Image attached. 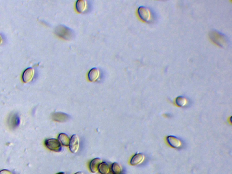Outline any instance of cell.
Listing matches in <instances>:
<instances>
[{
  "label": "cell",
  "mask_w": 232,
  "mask_h": 174,
  "mask_svg": "<svg viewBox=\"0 0 232 174\" xmlns=\"http://www.w3.org/2000/svg\"><path fill=\"white\" fill-rule=\"evenodd\" d=\"M212 41L222 47H224L228 44V39L223 34L216 30H212L209 34Z\"/></svg>",
  "instance_id": "6da1fadb"
},
{
  "label": "cell",
  "mask_w": 232,
  "mask_h": 174,
  "mask_svg": "<svg viewBox=\"0 0 232 174\" xmlns=\"http://www.w3.org/2000/svg\"><path fill=\"white\" fill-rule=\"evenodd\" d=\"M138 13L140 18L145 22L150 23L153 22L154 20V15L149 8L144 6L139 7L138 9Z\"/></svg>",
  "instance_id": "7a4b0ae2"
},
{
  "label": "cell",
  "mask_w": 232,
  "mask_h": 174,
  "mask_svg": "<svg viewBox=\"0 0 232 174\" xmlns=\"http://www.w3.org/2000/svg\"><path fill=\"white\" fill-rule=\"evenodd\" d=\"M55 32L59 37L67 40H71L74 36L72 30L65 25H59L56 29Z\"/></svg>",
  "instance_id": "3957f363"
},
{
  "label": "cell",
  "mask_w": 232,
  "mask_h": 174,
  "mask_svg": "<svg viewBox=\"0 0 232 174\" xmlns=\"http://www.w3.org/2000/svg\"><path fill=\"white\" fill-rule=\"evenodd\" d=\"M45 144L48 149L52 151L59 152L61 150V144L58 139L55 138L47 139L45 142Z\"/></svg>",
  "instance_id": "277c9868"
},
{
  "label": "cell",
  "mask_w": 232,
  "mask_h": 174,
  "mask_svg": "<svg viewBox=\"0 0 232 174\" xmlns=\"http://www.w3.org/2000/svg\"><path fill=\"white\" fill-rule=\"evenodd\" d=\"M79 143L80 141L79 137L76 134H74L71 137L69 145L70 150L72 153L75 154L78 152L79 149Z\"/></svg>",
  "instance_id": "5b68a950"
},
{
  "label": "cell",
  "mask_w": 232,
  "mask_h": 174,
  "mask_svg": "<svg viewBox=\"0 0 232 174\" xmlns=\"http://www.w3.org/2000/svg\"><path fill=\"white\" fill-rule=\"evenodd\" d=\"M168 143L171 146L176 149H179L183 145L182 141L178 137L174 136H169L167 137Z\"/></svg>",
  "instance_id": "8992f818"
},
{
  "label": "cell",
  "mask_w": 232,
  "mask_h": 174,
  "mask_svg": "<svg viewBox=\"0 0 232 174\" xmlns=\"http://www.w3.org/2000/svg\"><path fill=\"white\" fill-rule=\"evenodd\" d=\"M20 123V118L17 113H13L9 117L8 124L9 127L14 129L18 127Z\"/></svg>",
  "instance_id": "52a82bcc"
},
{
  "label": "cell",
  "mask_w": 232,
  "mask_h": 174,
  "mask_svg": "<svg viewBox=\"0 0 232 174\" xmlns=\"http://www.w3.org/2000/svg\"><path fill=\"white\" fill-rule=\"evenodd\" d=\"M52 119L54 121L60 123H64L66 122L69 120L70 117L67 114L63 113H55L53 114Z\"/></svg>",
  "instance_id": "ba28073f"
},
{
  "label": "cell",
  "mask_w": 232,
  "mask_h": 174,
  "mask_svg": "<svg viewBox=\"0 0 232 174\" xmlns=\"http://www.w3.org/2000/svg\"><path fill=\"white\" fill-rule=\"evenodd\" d=\"M145 159V156L143 154L137 153L133 156L130 161V164L133 166H137L141 164Z\"/></svg>",
  "instance_id": "9c48e42d"
},
{
  "label": "cell",
  "mask_w": 232,
  "mask_h": 174,
  "mask_svg": "<svg viewBox=\"0 0 232 174\" xmlns=\"http://www.w3.org/2000/svg\"><path fill=\"white\" fill-rule=\"evenodd\" d=\"M102 162V160L99 158H96L91 161L89 164V169L92 173H95L98 170L100 164Z\"/></svg>",
  "instance_id": "30bf717a"
},
{
  "label": "cell",
  "mask_w": 232,
  "mask_h": 174,
  "mask_svg": "<svg viewBox=\"0 0 232 174\" xmlns=\"http://www.w3.org/2000/svg\"><path fill=\"white\" fill-rule=\"evenodd\" d=\"M99 75V71L98 69L97 68H92L88 73V79L91 82H94L98 79Z\"/></svg>",
  "instance_id": "8fae6325"
},
{
  "label": "cell",
  "mask_w": 232,
  "mask_h": 174,
  "mask_svg": "<svg viewBox=\"0 0 232 174\" xmlns=\"http://www.w3.org/2000/svg\"><path fill=\"white\" fill-rule=\"evenodd\" d=\"M58 140L61 142V144H62L64 146H69L71 138L66 133H60L58 136Z\"/></svg>",
  "instance_id": "7c38bea8"
},
{
  "label": "cell",
  "mask_w": 232,
  "mask_h": 174,
  "mask_svg": "<svg viewBox=\"0 0 232 174\" xmlns=\"http://www.w3.org/2000/svg\"><path fill=\"white\" fill-rule=\"evenodd\" d=\"M87 2L85 0H79L76 3V8L79 13H83L87 8Z\"/></svg>",
  "instance_id": "4fadbf2b"
},
{
  "label": "cell",
  "mask_w": 232,
  "mask_h": 174,
  "mask_svg": "<svg viewBox=\"0 0 232 174\" xmlns=\"http://www.w3.org/2000/svg\"><path fill=\"white\" fill-rule=\"evenodd\" d=\"M176 102L178 106L181 107H185L188 105L189 103V100L185 97L179 96L176 99Z\"/></svg>",
  "instance_id": "5bb4252c"
},
{
  "label": "cell",
  "mask_w": 232,
  "mask_h": 174,
  "mask_svg": "<svg viewBox=\"0 0 232 174\" xmlns=\"http://www.w3.org/2000/svg\"><path fill=\"white\" fill-rule=\"evenodd\" d=\"M110 168L108 164L106 162H102L98 167V171L101 174H108L109 172Z\"/></svg>",
  "instance_id": "9a60e30c"
},
{
  "label": "cell",
  "mask_w": 232,
  "mask_h": 174,
  "mask_svg": "<svg viewBox=\"0 0 232 174\" xmlns=\"http://www.w3.org/2000/svg\"><path fill=\"white\" fill-rule=\"evenodd\" d=\"M112 172L113 174H122V169L121 166L118 163L114 162L112 164L111 166Z\"/></svg>",
  "instance_id": "2e32d148"
},
{
  "label": "cell",
  "mask_w": 232,
  "mask_h": 174,
  "mask_svg": "<svg viewBox=\"0 0 232 174\" xmlns=\"http://www.w3.org/2000/svg\"><path fill=\"white\" fill-rule=\"evenodd\" d=\"M26 71H27L28 74L25 71L23 76V81L24 82H27L30 81V79H32V76L33 75L34 71L32 69H27Z\"/></svg>",
  "instance_id": "e0dca14e"
},
{
  "label": "cell",
  "mask_w": 232,
  "mask_h": 174,
  "mask_svg": "<svg viewBox=\"0 0 232 174\" xmlns=\"http://www.w3.org/2000/svg\"><path fill=\"white\" fill-rule=\"evenodd\" d=\"M0 174H13V173L8 170H3L0 171Z\"/></svg>",
  "instance_id": "ac0fdd59"
},
{
  "label": "cell",
  "mask_w": 232,
  "mask_h": 174,
  "mask_svg": "<svg viewBox=\"0 0 232 174\" xmlns=\"http://www.w3.org/2000/svg\"><path fill=\"white\" fill-rule=\"evenodd\" d=\"M75 174H83V173L82 172H76Z\"/></svg>",
  "instance_id": "d6986e66"
},
{
  "label": "cell",
  "mask_w": 232,
  "mask_h": 174,
  "mask_svg": "<svg viewBox=\"0 0 232 174\" xmlns=\"http://www.w3.org/2000/svg\"><path fill=\"white\" fill-rule=\"evenodd\" d=\"M57 174H66L64 172H59Z\"/></svg>",
  "instance_id": "ffe728a7"
}]
</instances>
